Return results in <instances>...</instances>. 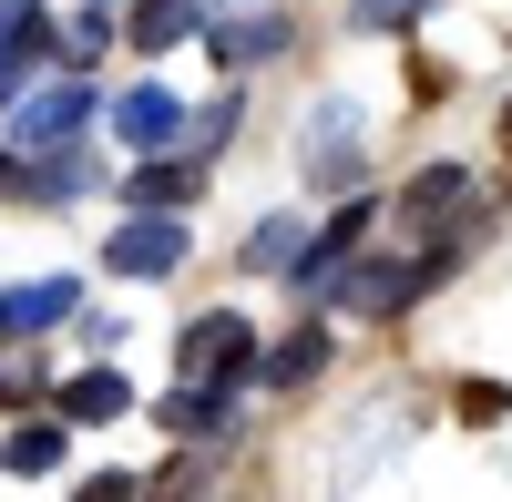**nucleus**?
<instances>
[{"label": "nucleus", "mask_w": 512, "mask_h": 502, "mask_svg": "<svg viewBox=\"0 0 512 502\" xmlns=\"http://www.w3.org/2000/svg\"><path fill=\"white\" fill-rule=\"evenodd\" d=\"M175 369H185V380H246V369H256V328H246L236 308H205V318H185Z\"/></svg>", "instance_id": "obj_1"}, {"label": "nucleus", "mask_w": 512, "mask_h": 502, "mask_svg": "<svg viewBox=\"0 0 512 502\" xmlns=\"http://www.w3.org/2000/svg\"><path fill=\"white\" fill-rule=\"evenodd\" d=\"M103 267H113V277H175V267H185V226H175V205H134V216L113 226Z\"/></svg>", "instance_id": "obj_2"}, {"label": "nucleus", "mask_w": 512, "mask_h": 502, "mask_svg": "<svg viewBox=\"0 0 512 502\" xmlns=\"http://www.w3.org/2000/svg\"><path fill=\"white\" fill-rule=\"evenodd\" d=\"M308 185H328V195L359 185V103H318L308 113Z\"/></svg>", "instance_id": "obj_3"}, {"label": "nucleus", "mask_w": 512, "mask_h": 502, "mask_svg": "<svg viewBox=\"0 0 512 502\" xmlns=\"http://www.w3.org/2000/svg\"><path fill=\"white\" fill-rule=\"evenodd\" d=\"M41 52H52V11H41V0H0V103L31 82Z\"/></svg>", "instance_id": "obj_4"}, {"label": "nucleus", "mask_w": 512, "mask_h": 502, "mask_svg": "<svg viewBox=\"0 0 512 502\" xmlns=\"http://www.w3.org/2000/svg\"><path fill=\"white\" fill-rule=\"evenodd\" d=\"M82 123H93V82H41L21 103V144H72Z\"/></svg>", "instance_id": "obj_5"}, {"label": "nucleus", "mask_w": 512, "mask_h": 502, "mask_svg": "<svg viewBox=\"0 0 512 502\" xmlns=\"http://www.w3.org/2000/svg\"><path fill=\"white\" fill-rule=\"evenodd\" d=\"M113 134L154 154V144H175V134H185V113H175V93H154V82H134V93H113Z\"/></svg>", "instance_id": "obj_6"}, {"label": "nucleus", "mask_w": 512, "mask_h": 502, "mask_svg": "<svg viewBox=\"0 0 512 502\" xmlns=\"http://www.w3.org/2000/svg\"><path fill=\"white\" fill-rule=\"evenodd\" d=\"M205 31V0H134V52H175Z\"/></svg>", "instance_id": "obj_7"}, {"label": "nucleus", "mask_w": 512, "mask_h": 502, "mask_svg": "<svg viewBox=\"0 0 512 502\" xmlns=\"http://www.w3.org/2000/svg\"><path fill=\"white\" fill-rule=\"evenodd\" d=\"M93 175H103L93 154H72V144H52V164H31V175H11V185H21L31 205H72V195L93 185Z\"/></svg>", "instance_id": "obj_8"}, {"label": "nucleus", "mask_w": 512, "mask_h": 502, "mask_svg": "<svg viewBox=\"0 0 512 502\" xmlns=\"http://www.w3.org/2000/svg\"><path fill=\"white\" fill-rule=\"evenodd\" d=\"M461 205H472V175H461V164H431V175L410 185V226H431V236H441Z\"/></svg>", "instance_id": "obj_9"}, {"label": "nucleus", "mask_w": 512, "mask_h": 502, "mask_svg": "<svg viewBox=\"0 0 512 502\" xmlns=\"http://www.w3.org/2000/svg\"><path fill=\"white\" fill-rule=\"evenodd\" d=\"M62 410H72V421H123V410H134V380L82 369V380H62Z\"/></svg>", "instance_id": "obj_10"}, {"label": "nucleus", "mask_w": 512, "mask_h": 502, "mask_svg": "<svg viewBox=\"0 0 512 502\" xmlns=\"http://www.w3.org/2000/svg\"><path fill=\"white\" fill-rule=\"evenodd\" d=\"M297 257H308V226H297V216H267L246 236V267L256 277H297Z\"/></svg>", "instance_id": "obj_11"}, {"label": "nucleus", "mask_w": 512, "mask_h": 502, "mask_svg": "<svg viewBox=\"0 0 512 502\" xmlns=\"http://www.w3.org/2000/svg\"><path fill=\"white\" fill-rule=\"evenodd\" d=\"M52 318H72V277H31V287H11V339H41Z\"/></svg>", "instance_id": "obj_12"}, {"label": "nucleus", "mask_w": 512, "mask_h": 502, "mask_svg": "<svg viewBox=\"0 0 512 502\" xmlns=\"http://www.w3.org/2000/svg\"><path fill=\"white\" fill-rule=\"evenodd\" d=\"M154 421H164V431H185V441H195V431H226V380H216V390H205V380H185L175 400L154 410Z\"/></svg>", "instance_id": "obj_13"}, {"label": "nucleus", "mask_w": 512, "mask_h": 502, "mask_svg": "<svg viewBox=\"0 0 512 502\" xmlns=\"http://www.w3.org/2000/svg\"><path fill=\"white\" fill-rule=\"evenodd\" d=\"M205 185V164L195 154H164V164H134V205H185Z\"/></svg>", "instance_id": "obj_14"}, {"label": "nucleus", "mask_w": 512, "mask_h": 502, "mask_svg": "<svg viewBox=\"0 0 512 502\" xmlns=\"http://www.w3.org/2000/svg\"><path fill=\"white\" fill-rule=\"evenodd\" d=\"M0 462H11V472H62V431L52 421H21L11 441H0Z\"/></svg>", "instance_id": "obj_15"}, {"label": "nucleus", "mask_w": 512, "mask_h": 502, "mask_svg": "<svg viewBox=\"0 0 512 502\" xmlns=\"http://www.w3.org/2000/svg\"><path fill=\"white\" fill-rule=\"evenodd\" d=\"M318 359H328V339H318V328H297V339H277V349H267V380H277V390H297V380H318Z\"/></svg>", "instance_id": "obj_16"}, {"label": "nucleus", "mask_w": 512, "mask_h": 502, "mask_svg": "<svg viewBox=\"0 0 512 502\" xmlns=\"http://www.w3.org/2000/svg\"><path fill=\"white\" fill-rule=\"evenodd\" d=\"M267 52H287V21H236V31H216V62L236 72V62H267Z\"/></svg>", "instance_id": "obj_17"}, {"label": "nucleus", "mask_w": 512, "mask_h": 502, "mask_svg": "<svg viewBox=\"0 0 512 502\" xmlns=\"http://www.w3.org/2000/svg\"><path fill=\"white\" fill-rule=\"evenodd\" d=\"M431 0H349V31H410Z\"/></svg>", "instance_id": "obj_18"}, {"label": "nucleus", "mask_w": 512, "mask_h": 502, "mask_svg": "<svg viewBox=\"0 0 512 502\" xmlns=\"http://www.w3.org/2000/svg\"><path fill=\"white\" fill-rule=\"evenodd\" d=\"M0 400H31V359H0Z\"/></svg>", "instance_id": "obj_19"}, {"label": "nucleus", "mask_w": 512, "mask_h": 502, "mask_svg": "<svg viewBox=\"0 0 512 502\" xmlns=\"http://www.w3.org/2000/svg\"><path fill=\"white\" fill-rule=\"evenodd\" d=\"M0 339H11V298H0Z\"/></svg>", "instance_id": "obj_20"}, {"label": "nucleus", "mask_w": 512, "mask_h": 502, "mask_svg": "<svg viewBox=\"0 0 512 502\" xmlns=\"http://www.w3.org/2000/svg\"><path fill=\"white\" fill-rule=\"evenodd\" d=\"M0 185H11V154H0Z\"/></svg>", "instance_id": "obj_21"}]
</instances>
